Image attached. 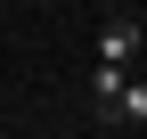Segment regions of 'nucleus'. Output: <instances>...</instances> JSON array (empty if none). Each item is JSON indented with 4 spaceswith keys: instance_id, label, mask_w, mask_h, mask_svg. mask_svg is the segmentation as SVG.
Wrapping results in <instances>:
<instances>
[{
    "instance_id": "f257e3e1",
    "label": "nucleus",
    "mask_w": 147,
    "mask_h": 139,
    "mask_svg": "<svg viewBox=\"0 0 147 139\" xmlns=\"http://www.w3.org/2000/svg\"><path fill=\"white\" fill-rule=\"evenodd\" d=\"M139 57V25L131 16H106V33H98V65H131Z\"/></svg>"
},
{
    "instance_id": "f03ea898",
    "label": "nucleus",
    "mask_w": 147,
    "mask_h": 139,
    "mask_svg": "<svg viewBox=\"0 0 147 139\" xmlns=\"http://www.w3.org/2000/svg\"><path fill=\"white\" fill-rule=\"evenodd\" d=\"M123 82H131V65H98V74H90V98H98V107H115Z\"/></svg>"
},
{
    "instance_id": "7ed1b4c3",
    "label": "nucleus",
    "mask_w": 147,
    "mask_h": 139,
    "mask_svg": "<svg viewBox=\"0 0 147 139\" xmlns=\"http://www.w3.org/2000/svg\"><path fill=\"white\" fill-rule=\"evenodd\" d=\"M115 115H123V123H147V82H123V90H115Z\"/></svg>"
}]
</instances>
